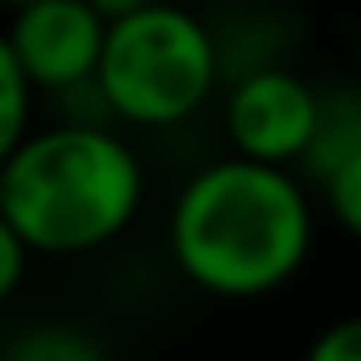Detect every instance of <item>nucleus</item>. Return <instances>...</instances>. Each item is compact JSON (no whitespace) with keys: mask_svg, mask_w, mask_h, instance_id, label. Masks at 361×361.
<instances>
[{"mask_svg":"<svg viewBox=\"0 0 361 361\" xmlns=\"http://www.w3.org/2000/svg\"><path fill=\"white\" fill-rule=\"evenodd\" d=\"M351 154H361V85H351V80L317 85V124H312V144H307L297 173L307 183H317Z\"/></svg>","mask_w":361,"mask_h":361,"instance_id":"6","label":"nucleus"},{"mask_svg":"<svg viewBox=\"0 0 361 361\" xmlns=\"http://www.w3.org/2000/svg\"><path fill=\"white\" fill-rule=\"evenodd\" d=\"M144 203V154L109 119L65 114L35 124L0 164V213L30 257H94L139 223Z\"/></svg>","mask_w":361,"mask_h":361,"instance_id":"2","label":"nucleus"},{"mask_svg":"<svg viewBox=\"0 0 361 361\" xmlns=\"http://www.w3.org/2000/svg\"><path fill=\"white\" fill-rule=\"evenodd\" d=\"M35 124H40V90L25 80L6 30H0V164L25 144Z\"/></svg>","mask_w":361,"mask_h":361,"instance_id":"8","label":"nucleus"},{"mask_svg":"<svg viewBox=\"0 0 361 361\" xmlns=\"http://www.w3.org/2000/svg\"><path fill=\"white\" fill-rule=\"evenodd\" d=\"M30 247L20 243V233L11 228V218L0 213V307H6L20 287H25V277H30Z\"/></svg>","mask_w":361,"mask_h":361,"instance_id":"11","label":"nucleus"},{"mask_svg":"<svg viewBox=\"0 0 361 361\" xmlns=\"http://www.w3.org/2000/svg\"><path fill=\"white\" fill-rule=\"evenodd\" d=\"M109 20L90 0H35L11 11L6 40L25 70V80L40 90V99H75L94 94V70L104 50Z\"/></svg>","mask_w":361,"mask_h":361,"instance_id":"5","label":"nucleus"},{"mask_svg":"<svg viewBox=\"0 0 361 361\" xmlns=\"http://www.w3.org/2000/svg\"><path fill=\"white\" fill-rule=\"evenodd\" d=\"M0 361H114V351H109L104 336L90 331L85 322L40 317V322H25L20 331L6 336Z\"/></svg>","mask_w":361,"mask_h":361,"instance_id":"7","label":"nucleus"},{"mask_svg":"<svg viewBox=\"0 0 361 361\" xmlns=\"http://www.w3.org/2000/svg\"><path fill=\"white\" fill-rule=\"evenodd\" d=\"M90 6H94L104 20H124V16H134V11H144V6H154V0H90Z\"/></svg>","mask_w":361,"mask_h":361,"instance_id":"12","label":"nucleus"},{"mask_svg":"<svg viewBox=\"0 0 361 361\" xmlns=\"http://www.w3.org/2000/svg\"><path fill=\"white\" fill-rule=\"evenodd\" d=\"M302 361H361V312L331 317L302 351Z\"/></svg>","mask_w":361,"mask_h":361,"instance_id":"10","label":"nucleus"},{"mask_svg":"<svg viewBox=\"0 0 361 361\" xmlns=\"http://www.w3.org/2000/svg\"><path fill=\"white\" fill-rule=\"evenodd\" d=\"M223 90V40L218 30L173 0L109 20L94 104L124 134H169L193 124Z\"/></svg>","mask_w":361,"mask_h":361,"instance_id":"3","label":"nucleus"},{"mask_svg":"<svg viewBox=\"0 0 361 361\" xmlns=\"http://www.w3.org/2000/svg\"><path fill=\"white\" fill-rule=\"evenodd\" d=\"M317 193V213L361 247V154H351L346 164H336L331 173H322L312 183Z\"/></svg>","mask_w":361,"mask_h":361,"instance_id":"9","label":"nucleus"},{"mask_svg":"<svg viewBox=\"0 0 361 361\" xmlns=\"http://www.w3.org/2000/svg\"><path fill=\"white\" fill-rule=\"evenodd\" d=\"M164 243L193 292L262 302L307 272L317 252V193L297 169L223 154L178 183Z\"/></svg>","mask_w":361,"mask_h":361,"instance_id":"1","label":"nucleus"},{"mask_svg":"<svg viewBox=\"0 0 361 361\" xmlns=\"http://www.w3.org/2000/svg\"><path fill=\"white\" fill-rule=\"evenodd\" d=\"M20 6H35V0H0V11H6V16H11V11H20Z\"/></svg>","mask_w":361,"mask_h":361,"instance_id":"13","label":"nucleus"},{"mask_svg":"<svg viewBox=\"0 0 361 361\" xmlns=\"http://www.w3.org/2000/svg\"><path fill=\"white\" fill-rule=\"evenodd\" d=\"M317 124V85L282 60L247 65L223 80V139L228 154L252 164L297 169Z\"/></svg>","mask_w":361,"mask_h":361,"instance_id":"4","label":"nucleus"}]
</instances>
